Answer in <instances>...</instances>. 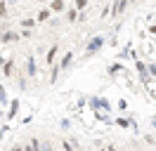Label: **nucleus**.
<instances>
[{"mask_svg":"<svg viewBox=\"0 0 156 151\" xmlns=\"http://www.w3.org/2000/svg\"><path fill=\"white\" fill-rule=\"evenodd\" d=\"M102 45H104V38H102V36L92 38V40H90V45H88V57H90V54H95V50H99Z\"/></svg>","mask_w":156,"mask_h":151,"instance_id":"obj_1","label":"nucleus"},{"mask_svg":"<svg viewBox=\"0 0 156 151\" xmlns=\"http://www.w3.org/2000/svg\"><path fill=\"white\" fill-rule=\"evenodd\" d=\"M21 33H14V31H5V33H0V43H14V40H19Z\"/></svg>","mask_w":156,"mask_h":151,"instance_id":"obj_2","label":"nucleus"},{"mask_svg":"<svg viewBox=\"0 0 156 151\" xmlns=\"http://www.w3.org/2000/svg\"><path fill=\"white\" fill-rule=\"evenodd\" d=\"M26 76H31V78L36 76V59H33V57L26 59Z\"/></svg>","mask_w":156,"mask_h":151,"instance_id":"obj_3","label":"nucleus"},{"mask_svg":"<svg viewBox=\"0 0 156 151\" xmlns=\"http://www.w3.org/2000/svg\"><path fill=\"white\" fill-rule=\"evenodd\" d=\"M126 7H128V0H118L116 5H114V9H111V12H114V19H116V14H121Z\"/></svg>","mask_w":156,"mask_h":151,"instance_id":"obj_4","label":"nucleus"},{"mask_svg":"<svg viewBox=\"0 0 156 151\" xmlns=\"http://www.w3.org/2000/svg\"><path fill=\"white\" fill-rule=\"evenodd\" d=\"M71 61H73V54H71V52H66V54H64V59H62V64H59V68H66Z\"/></svg>","mask_w":156,"mask_h":151,"instance_id":"obj_5","label":"nucleus"},{"mask_svg":"<svg viewBox=\"0 0 156 151\" xmlns=\"http://www.w3.org/2000/svg\"><path fill=\"white\" fill-rule=\"evenodd\" d=\"M55 54H57V47H50L48 57H45V64H55Z\"/></svg>","mask_w":156,"mask_h":151,"instance_id":"obj_6","label":"nucleus"},{"mask_svg":"<svg viewBox=\"0 0 156 151\" xmlns=\"http://www.w3.org/2000/svg\"><path fill=\"white\" fill-rule=\"evenodd\" d=\"M50 19V9H40L38 17H36V21H48Z\"/></svg>","mask_w":156,"mask_h":151,"instance_id":"obj_7","label":"nucleus"},{"mask_svg":"<svg viewBox=\"0 0 156 151\" xmlns=\"http://www.w3.org/2000/svg\"><path fill=\"white\" fill-rule=\"evenodd\" d=\"M17 109H19V102L14 99V102H12V106H10V113H7V118H14V116H17Z\"/></svg>","mask_w":156,"mask_h":151,"instance_id":"obj_8","label":"nucleus"},{"mask_svg":"<svg viewBox=\"0 0 156 151\" xmlns=\"http://www.w3.org/2000/svg\"><path fill=\"white\" fill-rule=\"evenodd\" d=\"M52 9H55V12H62V9H64V0H52Z\"/></svg>","mask_w":156,"mask_h":151,"instance_id":"obj_9","label":"nucleus"},{"mask_svg":"<svg viewBox=\"0 0 156 151\" xmlns=\"http://www.w3.org/2000/svg\"><path fill=\"white\" fill-rule=\"evenodd\" d=\"M12 68H14V64H12V61H5V68H2V73H5V76H12Z\"/></svg>","mask_w":156,"mask_h":151,"instance_id":"obj_10","label":"nucleus"},{"mask_svg":"<svg viewBox=\"0 0 156 151\" xmlns=\"http://www.w3.org/2000/svg\"><path fill=\"white\" fill-rule=\"evenodd\" d=\"M5 102H7V90L0 85V104H5Z\"/></svg>","mask_w":156,"mask_h":151,"instance_id":"obj_11","label":"nucleus"},{"mask_svg":"<svg viewBox=\"0 0 156 151\" xmlns=\"http://www.w3.org/2000/svg\"><path fill=\"white\" fill-rule=\"evenodd\" d=\"M36 24V19H21V26H26V28H31Z\"/></svg>","mask_w":156,"mask_h":151,"instance_id":"obj_12","label":"nucleus"},{"mask_svg":"<svg viewBox=\"0 0 156 151\" xmlns=\"http://www.w3.org/2000/svg\"><path fill=\"white\" fill-rule=\"evenodd\" d=\"M73 5H76V9H83L88 5V0H73Z\"/></svg>","mask_w":156,"mask_h":151,"instance_id":"obj_13","label":"nucleus"},{"mask_svg":"<svg viewBox=\"0 0 156 151\" xmlns=\"http://www.w3.org/2000/svg\"><path fill=\"white\" fill-rule=\"evenodd\" d=\"M66 19H69V21H76V9H69V12H66Z\"/></svg>","mask_w":156,"mask_h":151,"instance_id":"obj_14","label":"nucleus"},{"mask_svg":"<svg viewBox=\"0 0 156 151\" xmlns=\"http://www.w3.org/2000/svg\"><path fill=\"white\" fill-rule=\"evenodd\" d=\"M5 12H7V7H5V2H2V0H0V19L5 17Z\"/></svg>","mask_w":156,"mask_h":151,"instance_id":"obj_15","label":"nucleus"},{"mask_svg":"<svg viewBox=\"0 0 156 151\" xmlns=\"http://www.w3.org/2000/svg\"><path fill=\"white\" fill-rule=\"evenodd\" d=\"M43 151H55V146H52L50 142H45V144H43Z\"/></svg>","mask_w":156,"mask_h":151,"instance_id":"obj_16","label":"nucleus"},{"mask_svg":"<svg viewBox=\"0 0 156 151\" xmlns=\"http://www.w3.org/2000/svg\"><path fill=\"white\" fill-rule=\"evenodd\" d=\"M12 151H26V149H24V146H19V144H14V146H12Z\"/></svg>","mask_w":156,"mask_h":151,"instance_id":"obj_17","label":"nucleus"},{"mask_svg":"<svg viewBox=\"0 0 156 151\" xmlns=\"http://www.w3.org/2000/svg\"><path fill=\"white\" fill-rule=\"evenodd\" d=\"M149 73H151V76H156V64H151V66H149Z\"/></svg>","mask_w":156,"mask_h":151,"instance_id":"obj_18","label":"nucleus"},{"mask_svg":"<svg viewBox=\"0 0 156 151\" xmlns=\"http://www.w3.org/2000/svg\"><path fill=\"white\" fill-rule=\"evenodd\" d=\"M64 149H66V151H73V146H71L69 142H64Z\"/></svg>","mask_w":156,"mask_h":151,"instance_id":"obj_19","label":"nucleus"},{"mask_svg":"<svg viewBox=\"0 0 156 151\" xmlns=\"http://www.w3.org/2000/svg\"><path fill=\"white\" fill-rule=\"evenodd\" d=\"M26 151H38V149H36V146H26Z\"/></svg>","mask_w":156,"mask_h":151,"instance_id":"obj_20","label":"nucleus"},{"mask_svg":"<svg viewBox=\"0 0 156 151\" xmlns=\"http://www.w3.org/2000/svg\"><path fill=\"white\" fill-rule=\"evenodd\" d=\"M107 151H116V149H114V146H109V149H107Z\"/></svg>","mask_w":156,"mask_h":151,"instance_id":"obj_21","label":"nucleus"},{"mask_svg":"<svg viewBox=\"0 0 156 151\" xmlns=\"http://www.w3.org/2000/svg\"><path fill=\"white\" fill-rule=\"evenodd\" d=\"M104 151H107V149H104Z\"/></svg>","mask_w":156,"mask_h":151,"instance_id":"obj_22","label":"nucleus"}]
</instances>
